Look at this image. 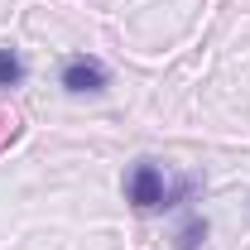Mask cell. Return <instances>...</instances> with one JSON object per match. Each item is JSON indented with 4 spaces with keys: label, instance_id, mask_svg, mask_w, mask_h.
Returning <instances> with one entry per match:
<instances>
[{
    "label": "cell",
    "instance_id": "obj_1",
    "mask_svg": "<svg viewBox=\"0 0 250 250\" xmlns=\"http://www.w3.org/2000/svg\"><path fill=\"white\" fill-rule=\"evenodd\" d=\"M164 197H168V173L154 159H135V168L125 178V202L135 212H164Z\"/></svg>",
    "mask_w": 250,
    "mask_h": 250
},
{
    "label": "cell",
    "instance_id": "obj_2",
    "mask_svg": "<svg viewBox=\"0 0 250 250\" xmlns=\"http://www.w3.org/2000/svg\"><path fill=\"white\" fill-rule=\"evenodd\" d=\"M58 82H62L67 96H101L106 87H111V67H106L101 58H92V53H72V58L62 62Z\"/></svg>",
    "mask_w": 250,
    "mask_h": 250
},
{
    "label": "cell",
    "instance_id": "obj_3",
    "mask_svg": "<svg viewBox=\"0 0 250 250\" xmlns=\"http://www.w3.org/2000/svg\"><path fill=\"white\" fill-rule=\"evenodd\" d=\"M207 236H212V221L202 217V212H188L178 221V231H173V250H202Z\"/></svg>",
    "mask_w": 250,
    "mask_h": 250
},
{
    "label": "cell",
    "instance_id": "obj_4",
    "mask_svg": "<svg viewBox=\"0 0 250 250\" xmlns=\"http://www.w3.org/2000/svg\"><path fill=\"white\" fill-rule=\"evenodd\" d=\"M20 82H24V58L15 48H0V92H10Z\"/></svg>",
    "mask_w": 250,
    "mask_h": 250
}]
</instances>
